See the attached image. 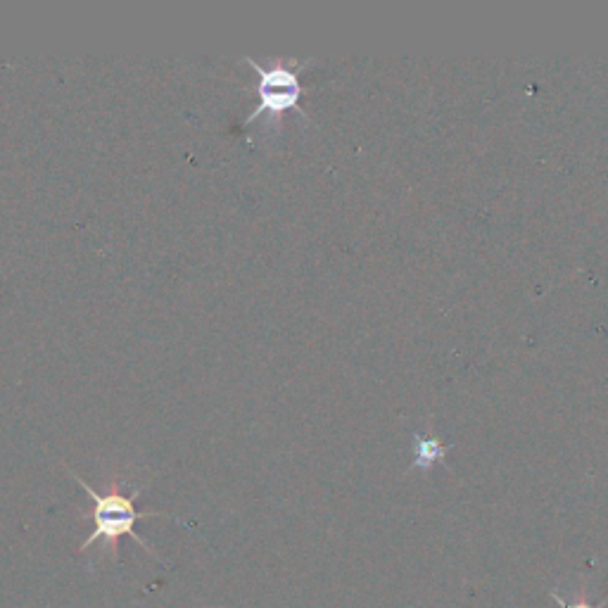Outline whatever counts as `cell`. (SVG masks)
<instances>
[{
    "label": "cell",
    "instance_id": "cell-1",
    "mask_svg": "<svg viewBox=\"0 0 608 608\" xmlns=\"http://www.w3.org/2000/svg\"><path fill=\"white\" fill-rule=\"evenodd\" d=\"M72 478L81 487H84L88 497H91V511L81 513V518H84V521H93V532L86 537V542L81 544L79 551H86L88 547H93L95 542H103L105 547L114 551V556H117L119 540H122V537H133V542L141 544V547L148 551V554L157 556V561H162L160 554H157V551L152 549L141 535H138L136 523L141 521V518H155V516L169 518V513L138 511L136 509V499H138V494H141V487H138V490H133V494H124L122 483H117V480H114L107 492H95L91 485L84 483V478H81V475L72 473Z\"/></svg>",
    "mask_w": 608,
    "mask_h": 608
},
{
    "label": "cell",
    "instance_id": "cell-2",
    "mask_svg": "<svg viewBox=\"0 0 608 608\" xmlns=\"http://www.w3.org/2000/svg\"><path fill=\"white\" fill-rule=\"evenodd\" d=\"M245 62L255 69L259 76V86H257L259 105L255 107V112L245 119V124L255 122V119L262 117L264 112L281 114L285 110H293V107L300 105L302 86H300V79H297V76H300L302 69L309 65V60L297 62L295 67H285V65L264 67V65H259L257 60H252V57H245ZM297 110H300V107H297ZM300 114H302V110H300Z\"/></svg>",
    "mask_w": 608,
    "mask_h": 608
},
{
    "label": "cell",
    "instance_id": "cell-3",
    "mask_svg": "<svg viewBox=\"0 0 608 608\" xmlns=\"http://www.w3.org/2000/svg\"><path fill=\"white\" fill-rule=\"evenodd\" d=\"M414 454H416L414 459L416 468H430L445 456V447H442L435 437H423V440L416 442Z\"/></svg>",
    "mask_w": 608,
    "mask_h": 608
},
{
    "label": "cell",
    "instance_id": "cell-4",
    "mask_svg": "<svg viewBox=\"0 0 608 608\" xmlns=\"http://www.w3.org/2000/svg\"><path fill=\"white\" fill-rule=\"evenodd\" d=\"M551 599L556 601V604H559V608H601V606H597V604H589V601L585 599V597H575V601H568V599H563L559 592H551Z\"/></svg>",
    "mask_w": 608,
    "mask_h": 608
}]
</instances>
